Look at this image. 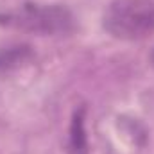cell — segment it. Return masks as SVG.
Segmentation results:
<instances>
[{
  "mask_svg": "<svg viewBox=\"0 0 154 154\" xmlns=\"http://www.w3.org/2000/svg\"><path fill=\"white\" fill-rule=\"evenodd\" d=\"M0 23L39 36H61L74 29L72 13L61 4L25 2L0 13Z\"/></svg>",
  "mask_w": 154,
  "mask_h": 154,
  "instance_id": "1",
  "label": "cell"
},
{
  "mask_svg": "<svg viewBox=\"0 0 154 154\" xmlns=\"http://www.w3.org/2000/svg\"><path fill=\"white\" fill-rule=\"evenodd\" d=\"M104 31L116 39L138 41L154 34V0H111L102 16Z\"/></svg>",
  "mask_w": 154,
  "mask_h": 154,
  "instance_id": "2",
  "label": "cell"
},
{
  "mask_svg": "<svg viewBox=\"0 0 154 154\" xmlns=\"http://www.w3.org/2000/svg\"><path fill=\"white\" fill-rule=\"evenodd\" d=\"M32 50L29 45H11L0 50V75L9 74L32 59Z\"/></svg>",
  "mask_w": 154,
  "mask_h": 154,
  "instance_id": "3",
  "label": "cell"
},
{
  "mask_svg": "<svg viewBox=\"0 0 154 154\" xmlns=\"http://www.w3.org/2000/svg\"><path fill=\"white\" fill-rule=\"evenodd\" d=\"M84 108L75 109L70 124V133H68V152L70 154H88V136L84 129Z\"/></svg>",
  "mask_w": 154,
  "mask_h": 154,
  "instance_id": "4",
  "label": "cell"
},
{
  "mask_svg": "<svg viewBox=\"0 0 154 154\" xmlns=\"http://www.w3.org/2000/svg\"><path fill=\"white\" fill-rule=\"evenodd\" d=\"M151 63H152V66H154V50H152V54H151Z\"/></svg>",
  "mask_w": 154,
  "mask_h": 154,
  "instance_id": "5",
  "label": "cell"
}]
</instances>
